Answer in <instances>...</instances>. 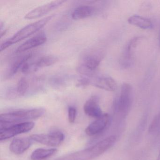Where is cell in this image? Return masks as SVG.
Returning a JSON list of instances; mask_svg holds the SVG:
<instances>
[{
    "mask_svg": "<svg viewBox=\"0 0 160 160\" xmlns=\"http://www.w3.org/2000/svg\"><path fill=\"white\" fill-rule=\"evenodd\" d=\"M116 141L117 137L115 136H110L89 148L73 152L57 160H92L112 148Z\"/></svg>",
    "mask_w": 160,
    "mask_h": 160,
    "instance_id": "cell-1",
    "label": "cell"
},
{
    "mask_svg": "<svg viewBox=\"0 0 160 160\" xmlns=\"http://www.w3.org/2000/svg\"><path fill=\"white\" fill-rule=\"evenodd\" d=\"M54 15H55L48 16L34 23L29 24L24 28H22L21 29L16 32L12 37L2 44L0 47L1 52L5 50L6 48H8L11 46L28 38L31 35L39 31L51 20L54 17Z\"/></svg>",
    "mask_w": 160,
    "mask_h": 160,
    "instance_id": "cell-2",
    "label": "cell"
},
{
    "mask_svg": "<svg viewBox=\"0 0 160 160\" xmlns=\"http://www.w3.org/2000/svg\"><path fill=\"white\" fill-rule=\"evenodd\" d=\"M45 111L43 108H39L18 110L1 114L0 116V128L9 126L11 124L38 118L44 114Z\"/></svg>",
    "mask_w": 160,
    "mask_h": 160,
    "instance_id": "cell-3",
    "label": "cell"
},
{
    "mask_svg": "<svg viewBox=\"0 0 160 160\" xmlns=\"http://www.w3.org/2000/svg\"><path fill=\"white\" fill-rule=\"evenodd\" d=\"M133 99L132 87L128 83H124L122 86L119 95L114 101V111L121 117H125L132 107Z\"/></svg>",
    "mask_w": 160,
    "mask_h": 160,
    "instance_id": "cell-4",
    "label": "cell"
},
{
    "mask_svg": "<svg viewBox=\"0 0 160 160\" xmlns=\"http://www.w3.org/2000/svg\"><path fill=\"white\" fill-rule=\"evenodd\" d=\"M102 60V55L99 53H90L83 58L78 69L82 75L90 76L98 68Z\"/></svg>",
    "mask_w": 160,
    "mask_h": 160,
    "instance_id": "cell-5",
    "label": "cell"
},
{
    "mask_svg": "<svg viewBox=\"0 0 160 160\" xmlns=\"http://www.w3.org/2000/svg\"><path fill=\"white\" fill-rule=\"evenodd\" d=\"M32 122H20L0 128V140H5L17 135L30 131L34 127Z\"/></svg>",
    "mask_w": 160,
    "mask_h": 160,
    "instance_id": "cell-6",
    "label": "cell"
},
{
    "mask_svg": "<svg viewBox=\"0 0 160 160\" xmlns=\"http://www.w3.org/2000/svg\"><path fill=\"white\" fill-rule=\"evenodd\" d=\"M141 37H134L126 45L120 59V64L122 68L126 69L132 66L133 63L136 48L141 42Z\"/></svg>",
    "mask_w": 160,
    "mask_h": 160,
    "instance_id": "cell-7",
    "label": "cell"
},
{
    "mask_svg": "<svg viewBox=\"0 0 160 160\" xmlns=\"http://www.w3.org/2000/svg\"><path fill=\"white\" fill-rule=\"evenodd\" d=\"M33 141L51 147H58L63 142L64 135L60 132H55L49 134H33L31 136Z\"/></svg>",
    "mask_w": 160,
    "mask_h": 160,
    "instance_id": "cell-8",
    "label": "cell"
},
{
    "mask_svg": "<svg viewBox=\"0 0 160 160\" xmlns=\"http://www.w3.org/2000/svg\"><path fill=\"white\" fill-rule=\"evenodd\" d=\"M66 2V1L63 0L54 1L39 6L27 13L25 15V18L26 19H32L39 18L57 9Z\"/></svg>",
    "mask_w": 160,
    "mask_h": 160,
    "instance_id": "cell-9",
    "label": "cell"
},
{
    "mask_svg": "<svg viewBox=\"0 0 160 160\" xmlns=\"http://www.w3.org/2000/svg\"><path fill=\"white\" fill-rule=\"evenodd\" d=\"M110 121V116L108 114H103L87 127L85 130L86 134L92 136L102 132L109 125Z\"/></svg>",
    "mask_w": 160,
    "mask_h": 160,
    "instance_id": "cell-10",
    "label": "cell"
},
{
    "mask_svg": "<svg viewBox=\"0 0 160 160\" xmlns=\"http://www.w3.org/2000/svg\"><path fill=\"white\" fill-rule=\"evenodd\" d=\"M84 110L86 115L96 119L103 115L99 105V98L96 96H92L87 101L84 105Z\"/></svg>",
    "mask_w": 160,
    "mask_h": 160,
    "instance_id": "cell-11",
    "label": "cell"
},
{
    "mask_svg": "<svg viewBox=\"0 0 160 160\" xmlns=\"http://www.w3.org/2000/svg\"><path fill=\"white\" fill-rule=\"evenodd\" d=\"M91 85L109 92L115 91L117 88V82L108 76H101L91 79Z\"/></svg>",
    "mask_w": 160,
    "mask_h": 160,
    "instance_id": "cell-12",
    "label": "cell"
},
{
    "mask_svg": "<svg viewBox=\"0 0 160 160\" xmlns=\"http://www.w3.org/2000/svg\"><path fill=\"white\" fill-rule=\"evenodd\" d=\"M32 141L30 137L15 138L10 144V150L15 154H21L31 147Z\"/></svg>",
    "mask_w": 160,
    "mask_h": 160,
    "instance_id": "cell-13",
    "label": "cell"
},
{
    "mask_svg": "<svg viewBox=\"0 0 160 160\" xmlns=\"http://www.w3.org/2000/svg\"><path fill=\"white\" fill-rule=\"evenodd\" d=\"M47 40L46 35L44 34L37 35L29 39L18 47L16 51V53H20L28 51L32 48L42 45L46 42Z\"/></svg>",
    "mask_w": 160,
    "mask_h": 160,
    "instance_id": "cell-14",
    "label": "cell"
},
{
    "mask_svg": "<svg viewBox=\"0 0 160 160\" xmlns=\"http://www.w3.org/2000/svg\"><path fill=\"white\" fill-rule=\"evenodd\" d=\"M95 12V9L92 6L83 5L76 8L72 14L74 20H80L91 16Z\"/></svg>",
    "mask_w": 160,
    "mask_h": 160,
    "instance_id": "cell-15",
    "label": "cell"
},
{
    "mask_svg": "<svg viewBox=\"0 0 160 160\" xmlns=\"http://www.w3.org/2000/svg\"><path fill=\"white\" fill-rule=\"evenodd\" d=\"M128 23L142 29L149 30L153 27L152 22L149 19L138 15H133L128 18Z\"/></svg>",
    "mask_w": 160,
    "mask_h": 160,
    "instance_id": "cell-16",
    "label": "cell"
},
{
    "mask_svg": "<svg viewBox=\"0 0 160 160\" xmlns=\"http://www.w3.org/2000/svg\"><path fill=\"white\" fill-rule=\"evenodd\" d=\"M58 152L57 149L38 148L32 153V160H45L55 155Z\"/></svg>",
    "mask_w": 160,
    "mask_h": 160,
    "instance_id": "cell-17",
    "label": "cell"
},
{
    "mask_svg": "<svg viewBox=\"0 0 160 160\" xmlns=\"http://www.w3.org/2000/svg\"><path fill=\"white\" fill-rule=\"evenodd\" d=\"M58 58L52 55H47L40 58L33 65V70L37 71L39 68H43L53 65L58 62Z\"/></svg>",
    "mask_w": 160,
    "mask_h": 160,
    "instance_id": "cell-18",
    "label": "cell"
},
{
    "mask_svg": "<svg viewBox=\"0 0 160 160\" xmlns=\"http://www.w3.org/2000/svg\"><path fill=\"white\" fill-rule=\"evenodd\" d=\"M32 56V54L30 53L16 60L10 68L9 73L7 75L8 77H11L16 74L19 69H21L23 65L26 62H28V60L31 58Z\"/></svg>",
    "mask_w": 160,
    "mask_h": 160,
    "instance_id": "cell-19",
    "label": "cell"
},
{
    "mask_svg": "<svg viewBox=\"0 0 160 160\" xmlns=\"http://www.w3.org/2000/svg\"><path fill=\"white\" fill-rule=\"evenodd\" d=\"M29 86V83L27 78L24 77L22 78L18 83L16 89L17 96H24L28 89Z\"/></svg>",
    "mask_w": 160,
    "mask_h": 160,
    "instance_id": "cell-20",
    "label": "cell"
},
{
    "mask_svg": "<svg viewBox=\"0 0 160 160\" xmlns=\"http://www.w3.org/2000/svg\"><path fill=\"white\" fill-rule=\"evenodd\" d=\"M160 125V115L155 116L149 128V131L151 132H156L158 130V128Z\"/></svg>",
    "mask_w": 160,
    "mask_h": 160,
    "instance_id": "cell-21",
    "label": "cell"
},
{
    "mask_svg": "<svg viewBox=\"0 0 160 160\" xmlns=\"http://www.w3.org/2000/svg\"><path fill=\"white\" fill-rule=\"evenodd\" d=\"M77 116V109L74 107H69L68 108V120L70 123H73Z\"/></svg>",
    "mask_w": 160,
    "mask_h": 160,
    "instance_id": "cell-22",
    "label": "cell"
},
{
    "mask_svg": "<svg viewBox=\"0 0 160 160\" xmlns=\"http://www.w3.org/2000/svg\"><path fill=\"white\" fill-rule=\"evenodd\" d=\"M91 79L87 78H81L77 84V87L79 88H86L88 86L91 85Z\"/></svg>",
    "mask_w": 160,
    "mask_h": 160,
    "instance_id": "cell-23",
    "label": "cell"
},
{
    "mask_svg": "<svg viewBox=\"0 0 160 160\" xmlns=\"http://www.w3.org/2000/svg\"><path fill=\"white\" fill-rule=\"evenodd\" d=\"M30 69V67L29 64L28 62H27L23 65L21 68V72L23 73H27L29 72Z\"/></svg>",
    "mask_w": 160,
    "mask_h": 160,
    "instance_id": "cell-24",
    "label": "cell"
},
{
    "mask_svg": "<svg viewBox=\"0 0 160 160\" xmlns=\"http://www.w3.org/2000/svg\"><path fill=\"white\" fill-rule=\"evenodd\" d=\"M159 47H160V33H159Z\"/></svg>",
    "mask_w": 160,
    "mask_h": 160,
    "instance_id": "cell-25",
    "label": "cell"
},
{
    "mask_svg": "<svg viewBox=\"0 0 160 160\" xmlns=\"http://www.w3.org/2000/svg\"><path fill=\"white\" fill-rule=\"evenodd\" d=\"M156 160H160V152H159V155H158V157H157V159Z\"/></svg>",
    "mask_w": 160,
    "mask_h": 160,
    "instance_id": "cell-26",
    "label": "cell"
}]
</instances>
